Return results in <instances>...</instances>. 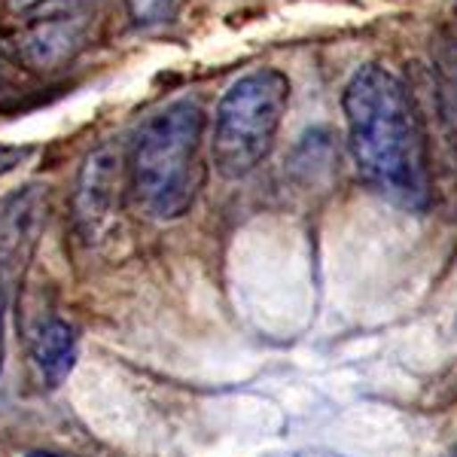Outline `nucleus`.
<instances>
[{"label":"nucleus","instance_id":"obj_1","mask_svg":"<svg viewBox=\"0 0 457 457\" xmlns=\"http://www.w3.org/2000/svg\"><path fill=\"white\" fill-rule=\"evenodd\" d=\"M345 122L357 174L375 195L411 213L433 202L430 150L421 110L396 73L366 64L345 88Z\"/></svg>","mask_w":457,"mask_h":457},{"label":"nucleus","instance_id":"obj_2","mask_svg":"<svg viewBox=\"0 0 457 457\" xmlns=\"http://www.w3.org/2000/svg\"><path fill=\"white\" fill-rule=\"evenodd\" d=\"M204 110L183 98L159 110L141 129L129 156V183L153 220H177L202 189Z\"/></svg>","mask_w":457,"mask_h":457},{"label":"nucleus","instance_id":"obj_3","mask_svg":"<svg viewBox=\"0 0 457 457\" xmlns=\"http://www.w3.org/2000/svg\"><path fill=\"white\" fill-rule=\"evenodd\" d=\"M290 107V79L278 68L250 71L235 79L213 113L211 162L220 177L241 180L269 159Z\"/></svg>","mask_w":457,"mask_h":457},{"label":"nucleus","instance_id":"obj_4","mask_svg":"<svg viewBox=\"0 0 457 457\" xmlns=\"http://www.w3.org/2000/svg\"><path fill=\"white\" fill-rule=\"evenodd\" d=\"M86 46V21L77 12H49L28 19L25 28L10 37V55L31 73H53L68 68Z\"/></svg>","mask_w":457,"mask_h":457},{"label":"nucleus","instance_id":"obj_5","mask_svg":"<svg viewBox=\"0 0 457 457\" xmlns=\"http://www.w3.org/2000/svg\"><path fill=\"white\" fill-rule=\"evenodd\" d=\"M125 171H129V162L122 159L120 146L113 144L98 146L86 156L77 177V193H73V220L88 238L101 226H107L120 208Z\"/></svg>","mask_w":457,"mask_h":457},{"label":"nucleus","instance_id":"obj_6","mask_svg":"<svg viewBox=\"0 0 457 457\" xmlns=\"http://www.w3.org/2000/svg\"><path fill=\"white\" fill-rule=\"evenodd\" d=\"M77 329L68 320L49 317L31 338V366L43 387H58L77 366Z\"/></svg>","mask_w":457,"mask_h":457},{"label":"nucleus","instance_id":"obj_7","mask_svg":"<svg viewBox=\"0 0 457 457\" xmlns=\"http://www.w3.org/2000/svg\"><path fill=\"white\" fill-rule=\"evenodd\" d=\"M129 16L135 19V25H156L165 21L174 12L177 0H125Z\"/></svg>","mask_w":457,"mask_h":457},{"label":"nucleus","instance_id":"obj_8","mask_svg":"<svg viewBox=\"0 0 457 457\" xmlns=\"http://www.w3.org/2000/svg\"><path fill=\"white\" fill-rule=\"evenodd\" d=\"M442 86H445L448 113H452L457 129V46H448L445 55H442Z\"/></svg>","mask_w":457,"mask_h":457},{"label":"nucleus","instance_id":"obj_9","mask_svg":"<svg viewBox=\"0 0 457 457\" xmlns=\"http://www.w3.org/2000/svg\"><path fill=\"white\" fill-rule=\"evenodd\" d=\"M34 156V146H12V144H0V177L12 174L16 168L25 165Z\"/></svg>","mask_w":457,"mask_h":457},{"label":"nucleus","instance_id":"obj_10","mask_svg":"<svg viewBox=\"0 0 457 457\" xmlns=\"http://www.w3.org/2000/svg\"><path fill=\"white\" fill-rule=\"evenodd\" d=\"M6 308H10V281H6V265L0 256V372L6 360Z\"/></svg>","mask_w":457,"mask_h":457},{"label":"nucleus","instance_id":"obj_11","mask_svg":"<svg viewBox=\"0 0 457 457\" xmlns=\"http://www.w3.org/2000/svg\"><path fill=\"white\" fill-rule=\"evenodd\" d=\"M46 4H53V0H6V6H10L12 12H34Z\"/></svg>","mask_w":457,"mask_h":457},{"label":"nucleus","instance_id":"obj_12","mask_svg":"<svg viewBox=\"0 0 457 457\" xmlns=\"http://www.w3.org/2000/svg\"><path fill=\"white\" fill-rule=\"evenodd\" d=\"M293 457H345V454L333 452V448H302V452H296Z\"/></svg>","mask_w":457,"mask_h":457},{"label":"nucleus","instance_id":"obj_13","mask_svg":"<svg viewBox=\"0 0 457 457\" xmlns=\"http://www.w3.org/2000/svg\"><path fill=\"white\" fill-rule=\"evenodd\" d=\"M25 457H55V454H43V452H37V454H25Z\"/></svg>","mask_w":457,"mask_h":457},{"label":"nucleus","instance_id":"obj_14","mask_svg":"<svg viewBox=\"0 0 457 457\" xmlns=\"http://www.w3.org/2000/svg\"><path fill=\"white\" fill-rule=\"evenodd\" d=\"M454 457H457V452H454Z\"/></svg>","mask_w":457,"mask_h":457}]
</instances>
